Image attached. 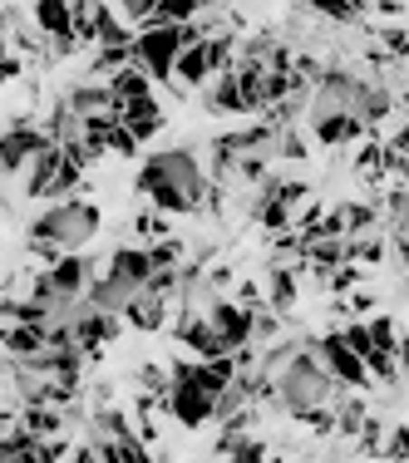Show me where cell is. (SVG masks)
I'll use <instances>...</instances> for the list:
<instances>
[{
    "label": "cell",
    "instance_id": "3",
    "mask_svg": "<svg viewBox=\"0 0 409 463\" xmlns=\"http://www.w3.org/2000/svg\"><path fill=\"white\" fill-rule=\"evenodd\" d=\"M104 227V213L90 203V197H64V203H50L45 213H35V222L25 232L30 237H45L60 251H84Z\"/></svg>",
    "mask_w": 409,
    "mask_h": 463
},
{
    "label": "cell",
    "instance_id": "25",
    "mask_svg": "<svg viewBox=\"0 0 409 463\" xmlns=\"http://www.w3.org/2000/svg\"><path fill=\"white\" fill-rule=\"evenodd\" d=\"M109 90L119 94V104H134V99H153V74L143 64H124L119 74H109Z\"/></svg>",
    "mask_w": 409,
    "mask_h": 463
},
{
    "label": "cell",
    "instance_id": "19",
    "mask_svg": "<svg viewBox=\"0 0 409 463\" xmlns=\"http://www.w3.org/2000/svg\"><path fill=\"white\" fill-rule=\"evenodd\" d=\"M50 350V326H5V355L10 360H35Z\"/></svg>",
    "mask_w": 409,
    "mask_h": 463
},
{
    "label": "cell",
    "instance_id": "39",
    "mask_svg": "<svg viewBox=\"0 0 409 463\" xmlns=\"http://www.w3.org/2000/svg\"><path fill=\"white\" fill-rule=\"evenodd\" d=\"M276 158H311V153H306V134H301V128H276Z\"/></svg>",
    "mask_w": 409,
    "mask_h": 463
},
{
    "label": "cell",
    "instance_id": "24",
    "mask_svg": "<svg viewBox=\"0 0 409 463\" xmlns=\"http://www.w3.org/2000/svg\"><path fill=\"white\" fill-rule=\"evenodd\" d=\"M213 10H217V0H158L148 25H187V20H203Z\"/></svg>",
    "mask_w": 409,
    "mask_h": 463
},
{
    "label": "cell",
    "instance_id": "34",
    "mask_svg": "<svg viewBox=\"0 0 409 463\" xmlns=\"http://www.w3.org/2000/svg\"><path fill=\"white\" fill-rule=\"evenodd\" d=\"M390 114H395V94L385 90V84H375V80H370V94H365V114H360V118L375 128V124H385Z\"/></svg>",
    "mask_w": 409,
    "mask_h": 463
},
{
    "label": "cell",
    "instance_id": "37",
    "mask_svg": "<svg viewBox=\"0 0 409 463\" xmlns=\"http://www.w3.org/2000/svg\"><path fill=\"white\" fill-rule=\"evenodd\" d=\"M375 222H380V207H375V203H346V227H350V237L375 232Z\"/></svg>",
    "mask_w": 409,
    "mask_h": 463
},
{
    "label": "cell",
    "instance_id": "2",
    "mask_svg": "<svg viewBox=\"0 0 409 463\" xmlns=\"http://www.w3.org/2000/svg\"><path fill=\"white\" fill-rule=\"evenodd\" d=\"M336 394H340V384L330 380V370L316 360L311 345L276 374V410L286 419H306L311 410H326V404H336Z\"/></svg>",
    "mask_w": 409,
    "mask_h": 463
},
{
    "label": "cell",
    "instance_id": "14",
    "mask_svg": "<svg viewBox=\"0 0 409 463\" xmlns=\"http://www.w3.org/2000/svg\"><path fill=\"white\" fill-rule=\"evenodd\" d=\"M64 99H70V109H74V114H80V118H99V114H124V104H119V94L109 90V80H80V84H74V90L64 94Z\"/></svg>",
    "mask_w": 409,
    "mask_h": 463
},
{
    "label": "cell",
    "instance_id": "31",
    "mask_svg": "<svg viewBox=\"0 0 409 463\" xmlns=\"http://www.w3.org/2000/svg\"><path fill=\"white\" fill-rule=\"evenodd\" d=\"M356 178H365V183L390 178V173H385V143H380V138H365V143H360V153H356Z\"/></svg>",
    "mask_w": 409,
    "mask_h": 463
},
{
    "label": "cell",
    "instance_id": "47",
    "mask_svg": "<svg viewBox=\"0 0 409 463\" xmlns=\"http://www.w3.org/2000/svg\"><path fill=\"white\" fill-rule=\"evenodd\" d=\"M25 251H30V257H35V261H40V267H54V261L64 257V251L54 247V241H45V237H25Z\"/></svg>",
    "mask_w": 409,
    "mask_h": 463
},
{
    "label": "cell",
    "instance_id": "50",
    "mask_svg": "<svg viewBox=\"0 0 409 463\" xmlns=\"http://www.w3.org/2000/svg\"><path fill=\"white\" fill-rule=\"evenodd\" d=\"M385 153H395V158H409V118L400 128H395L390 138H385Z\"/></svg>",
    "mask_w": 409,
    "mask_h": 463
},
{
    "label": "cell",
    "instance_id": "7",
    "mask_svg": "<svg viewBox=\"0 0 409 463\" xmlns=\"http://www.w3.org/2000/svg\"><path fill=\"white\" fill-rule=\"evenodd\" d=\"M203 311H207V321L223 330L227 350H247V345H257V311H252V306H242L237 296H207Z\"/></svg>",
    "mask_w": 409,
    "mask_h": 463
},
{
    "label": "cell",
    "instance_id": "21",
    "mask_svg": "<svg viewBox=\"0 0 409 463\" xmlns=\"http://www.w3.org/2000/svg\"><path fill=\"white\" fill-rule=\"evenodd\" d=\"M104 271H114V277H128V281L148 286V277H153V257H148V247H114V251H109V267H104Z\"/></svg>",
    "mask_w": 409,
    "mask_h": 463
},
{
    "label": "cell",
    "instance_id": "28",
    "mask_svg": "<svg viewBox=\"0 0 409 463\" xmlns=\"http://www.w3.org/2000/svg\"><path fill=\"white\" fill-rule=\"evenodd\" d=\"M306 10H316L320 20H336V25H360L370 15V0H301Z\"/></svg>",
    "mask_w": 409,
    "mask_h": 463
},
{
    "label": "cell",
    "instance_id": "18",
    "mask_svg": "<svg viewBox=\"0 0 409 463\" xmlns=\"http://www.w3.org/2000/svg\"><path fill=\"white\" fill-rule=\"evenodd\" d=\"M0 463H45V439H35L25 424H10L0 439Z\"/></svg>",
    "mask_w": 409,
    "mask_h": 463
},
{
    "label": "cell",
    "instance_id": "41",
    "mask_svg": "<svg viewBox=\"0 0 409 463\" xmlns=\"http://www.w3.org/2000/svg\"><path fill=\"white\" fill-rule=\"evenodd\" d=\"M276 197H281L286 207H291V213H301L306 203H311V183H301V178H291V183H276Z\"/></svg>",
    "mask_w": 409,
    "mask_h": 463
},
{
    "label": "cell",
    "instance_id": "4",
    "mask_svg": "<svg viewBox=\"0 0 409 463\" xmlns=\"http://www.w3.org/2000/svg\"><path fill=\"white\" fill-rule=\"evenodd\" d=\"M134 60L153 74V84H168L173 94H187V90H178V60H183L178 25H143L134 40Z\"/></svg>",
    "mask_w": 409,
    "mask_h": 463
},
{
    "label": "cell",
    "instance_id": "45",
    "mask_svg": "<svg viewBox=\"0 0 409 463\" xmlns=\"http://www.w3.org/2000/svg\"><path fill=\"white\" fill-rule=\"evenodd\" d=\"M232 463H271V454H267V444H262V439H242V444L237 449H232V454H227Z\"/></svg>",
    "mask_w": 409,
    "mask_h": 463
},
{
    "label": "cell",
    "instance_id": "26",
    "mask_svg": "<svg viewBox=\"0 0 409 463\" xmlns=\"http://www.w3.org/2000/svg\"><path fill=\"white\" fill-rule=\"evenodd\" d=\"M0 316H5V326H50L54 321V311L40 306L35 296H5V301H0Z\"/></svg>",
    "mask_w": 409,
    "mask_h": 463
},
{
    "label": "cell",
    "instance_id": "11",
    "mask_svg": "<svg viewBox=\"0 0 409 463\" xmlns=\"http://www.w3.org/2000/svg\"><path fill=\"white\" fill-rule=\"evenodd\" d=\"M306 128L320 148H346V143H360L370 138V124L356 114H306Z\"/></svg>",
    "mask_w": 409,
    "mask_h": 463
},
{
    "label": "cell",
    "instance_id": "23",
    "mask_svg": "<svg viewBox=\"0 0 409 463\" xmlns=\"http://www.w3.org/2000/svg\"><path fill=\"white\" fill-rule=\"evenodd\" d=\"M213 84V54H207V45H193V50H183V60H178V90H207Z\"/></svg>",
    "mask_w": 409,
    "mask_h": 463
},
{
    "label": "cell",
    "instance_id": "49",
    "mask_svg": "<svg viewBox=\"0 0 409 463\" xmlns=\"http://www.w3.org/2000/svg\"><path fill=\"white\" fill-rule=\"evenodd\" d=\"M232 296H237L242 306H252V311H257V306H267V296H262L257 281H237V291H232Z\"/></svg>",
    "mask_w": 409,
    "mask_h": 463
},
{
    "label": "cell",
    "instance_id": "43",
    "mask_svg": "<svg viewBox=\"0 0 409 463\" xmlns=\"http://www.w3.org/2000/svg\"><path fill=\"white\" fill-rule=\"evenodd\" d=\"M380 35V50L390 54V60H409V35L400 25H385V30H375Z\"/></svg>",
    "mask_w": 409,
    "mask_h": 463
},
{
    "label": "cell",
    "instance_id": "13",
    "mask_svg": "<svg viewBox=\"0 0 409 463\" xmlns=\"http://www.w3.org/2000/svg\"><path fill=\"white\" fill-rule=\"evenodd\" d=\"M301 271H306V261H271L267 267V306L271 311H281V316H291L296 311V301H301Z\"/></svg>",
    "mask_w": 409,
    "mask_h": 463
},
{
    "label": "cell",
    "instance_id": "22",
    "mask_svg": "<svg viewBox=\"0 0 409 463\" xmlns=\"http://www.w3.org/2000/svg\"><path fill=\"white\" fill-rule=\"evenodd\" d=\"M20 424L35 439H60L64 424H70V410H60V404H25V410H20Z\"/></svg>",
    "mask_w": 409,
    "mask_h": 463
},
{
    "label": "cell",
    "instance_id": "29",
    "mask_svg": "<svg viewBox=\"0 0 409 463\" xmlns=\"http://www.w3.org/2000/svg\"><path fill=\"white\" fill-rule=\"evenodd\" d=\"M385 257H390V237H385V232L350 237V261H356V267H380Z\"/></svg>",
    "mask_w": 409,
    "mask_h": 463
},
{
    "label": "cell",
    "instance_id": "1",
    "mask_svg": "<svg viewBox=\"0 0 409 463\" xmlns=\"http://www.w3.org/2000/svg\"><path fill=\"white\" fill-rule=\"evenodd\" d=\"M138 197L148 207L168 217H197L207 207V193H213V178L203 173L193 148H163V153H148L138 168Z\"/></svg>",
    "mask_w": 409,
    "mask_h": 463
},
{
    "label": "cell",
    "instance_id": "32",
    "mask_svg": "<svg viewBox=\"0 0 409 463\" xmlns=\"http://www.w3.org/2000/svg\"><path fill=\"white\" fill-rule=\"evenodd\" d=\"M320 286H326L330 296H350V291H360V286H365V267H356V261H346V267L326 271V277H320Z\"/></svg>",
    "mask_w": 409,
    "mask_h": 463
},
{
    "label": "cell",
    "instance_id": "42",
    "mask_svg": "<svg viewBox=\"0 0 409 463\" xmlns=\"http://www.w3.org/2000/svg\"><path fill=\"white\" fill-rule=\"evenodd\" d=\"M296 424L311 429L316 439H330V434H336V404H326V410H311L306 419H296Z\"/></svg>",
    "mask_w": 409,
    "mask_h": 463
},
{
    "label": "cell",
    "instance_id": "53",
    "mask_svg": "<svg viewBox=\"0 0 409 463\" xmlns=\"http://www.w3.org/2000/svg\"><path fill=\"white\" fill-rule=\"evenodd\" d=\"M395 360H400V374H409V335L400 340V350H395Z\"/></svg>",
    "mask_w": 409,
    "mask_h": 463
},
{
    "label": "cell",
    "instance_id": "52",
    "mask_svg": "<svg viewBox=\"0 0 409 463\" xmlns=\"http://www.w3.org/2000/svg\"><path fill=\"white\" fill-rule=\"evenodd\" d=\"M370 10H380V15H404V0H370Z\"/></svg>",
    "mask_w": 409,
    "mask_h": 463
},
{
    "label": "cell",
    "instance_id": "40",
    "mask_svg": "<svg viewBox=\"0 0 409 463\" xmlns=\"http://www.w3.org/2000/svg\"><path fill=\"white\" fill-rule=\"evenodd\" d=\"M281 311H271V306H257V345H276V335H281Z\"/></svg>",
    "mask_w": 409,
    "mask_h": 463
},
{
    "label": "cell",
    "instance_id": "17",
    "mask_svg": "<svg viewBox=\"0 0 409 463\" xmlns=\"http://www.w3.org/2000/svg\"><path fill=\"white\" fill-rule=\"evenodd\" d=\"M168 306H173V296H158V291H148V286H143V296L124 311V326H134V330H143V335H153V330L168 326Z\"/></svg>",
    "mask_w": 409,
    "mask_h": 463
},
{
    "label": "cell",
    "instance_id": "36",
    "mask_svg": "<svg viewBox=\"0 0 409 463\" xmlns=\"http://www.w3.org/2000/svg\"><path fill=\"white\" fill-rule=\"evenodd\" d=\"M84 173H90V168H80V163L64 158V168H60V178L50 183V197H45V203H64V197H70L74 187H84Z\"/></svg>",
    "mask_w": 409,
    "mask_h": 463
},
{
    "label": "cell",
    "instance_id": "12",
    "mask_svg": "<svg viewBox=\"0 0 409 463\" xmlns=\"http://www.w3.org/2000/svg\"><path fill=\"white\" fill-rule=\"evenodd\" d=\"M143 296V286L138 281H128V277H114V271H99V281L90 286V296L84 301L94 306V311H109V316H124L128 306H134Z\"/></svg>",
    "mask_w": 409,
    "mask_h": 463
},
{
    "label": "cell",
    "instance_id": "33",
    "mask_svg": "<svg viewBox=\"0 0 409 463\" xmlns=\"http://www.w3.org/2000/svg\"><path fill=\"white\" fill-rule=\"evenodd\" d=\"M134 232L143 237V247H153V241L173 237V222H168V213H158V207H148V213H138V217H134Z\"/></svg>",
    "mask_w": 409,
    "mask_h": 463
},
{
    "label": "cell",
    "instance_id": "46",
    "mask_svg": "<svg viewBox=\"0 0 409 463\" xmlns=\"http://www.w3.org/2000/svg\"><path fill=\"white\" fill-rule=\"evenodd\" d=\"M138 148H143V143H138L134 134H128L124 124H119L114 134H109V153H114V158H138Z\"/></svg>",
    "mask_w": 409,
    "mask_h": 463
},
{
    "label": "cell",
    "instance_id": "38",
    "mask_svg": "<svg viewBox=\"0 0 409 463\" xmlns=\"http://www.w3.org/2000/svg\"><path fill=\"white\" fill-rule=\"evenodd\" d=\"M385 434H390V429H385L380 419H365V429L356 434V449L365 458H385Z\"/></svg>",
    "mask_w": 409,
    "mask_h": 463
},
{
    "label": "cell",
    "instance_id": "30",
    "mask_svg": "<svg viewBox=\"0 0 409 463\" xmlns=\"http://www.w3.org/2000/svg\"><path fill=\"white\" fill-rule=\"evenodd\" d=\"M90 424H94V434H99V439H124V434H134V429H138L134 419L119 410V404H99Z\"/></svg>",
    "mask_w": 409,
    "mask_h": 463
},
{
    "label": "cell",
    "instance_id": "16",
    "mask_svg": "<svg viewBox=\"0 0 409 463\" xmlns=\"http://www.w3.org/2000/svg\"><path fill=\"white\" fill-rule=\"evenodd\" d=\"M119 124H124V128H128V134H134L138 143H148V138H158V134H163L168 114H163V104H158V99H134V104H124Z\"/></svg>",
    "mask_w": 409,
    "mask_h": 463
},
{
    "label": "cell",
    "instance_id": "20",
    "mask_svg": "<svg viewBox=\"0 0 409 463\" xmlns=\"http://www.w3.org/2000/svg\"><path fill=\"white\" fill-rule=\"evenodd\" d=\"M207 109H213V114H247V94H242L237 70L217 74V80L207 84Z\"/></svg>",
    "mask_w": 409,
    "mask_h": 463
},
{
    "label": "cell",
    "instance_id": "44",
    "mask_svg": "<svg viewBox=\"0 0 409 463\" xmlns=\"http://www.w3.org/2000/svg\"><path fill=\"white\" fill-rule=\"evenodd\" d=\"M153 10H158V0H119V15H124L128 25H138V30L153 20Z\"/></svg>",
    "mask_w": 409,
    "mask_h": 463
},
{
    "label": "cell",
    "instance_id": "5",
    "mask_svg": "<svg viewBox=\"0 0 409 463\" xmlns=\"http://www.w3.org/2000/svg\"><path fill=\"white\" fill-rule=\"evenodd\" d=\"M306 345L316 350V360L330 370V380L340 384V390H370L375 384V374H370V365L350 350V340H346V330H326V335H316V340H306Z\"/></svg>",
    "mask_w": 409,
    "mask_h": 463
},
{
    "label": "cell",
    "instance_id": "35",
    "mask_svg": "<svg viewBox=\"0 0 409 463\" xmlns=\"http://www.w3.org/2000/svg\"><path fill=\"white\" fill-rule=\"evenodd\" d=\"M148 257H153V271H158V267H187V247H183V237H163V241H153Z\"/></svg>",
    "mask_w": 409,
    "mask_h": 463
},
{
    "label": "cell",
    "instance_id": "48",
    "mask_svg": "<svg viewBox=\"0 0 409 463\" xmlns=\"http://www.w3.org/2000/svg\"><path fill=\"white\" fill-rule=\"evenodd\" d=\"M385 458H409V424H395L385 434Z\"/></svg>",
    "mask_w": 409,
    "mask_h": 463
},
{
    "label": "cell",
    "instance_id": "51",
    "mask_svg": "<svg viewBox=\"0 0 409 463\" xmlns=\"http://www.w3.org/2000/svg\"><path fill=\"white\" fill-rule=\"evenodd\" d=\"M20 74H25V60H20L15 50H10V54H5V64H0V80H10V84H15Z\"/></svg>",
    "mask_w": 409,
    "mask_h": 463
},
{
    "label": "cell",
    "instance_id": "15",
    "mask_svg": "<svg viewBox=\"0 0 409 463\" xmlns=\"http://www.w3.org/2000/svg\"><path fill=\"white\" fill-rule=\"evenodd\" d=\"M60 168H64V148H60V143H45V148L30 158V168H25V197L45 203V197H50V183L60 178Z\"/></svg>",
    "mask_w": 409,
    "mask_h": 463
},
{
    "label": "cell",
    "instance_id": "54",
    "mask_svg": "<svg viewBox=\"0 0 409 463\" xmlns=\"http://www.w3.org/2000/svg\"><path fill=\"white\" fill-rule=\"evenodd\" d=\"M64 463H74V458H64Z\"/></svg>",
    "mask_w": 409,
    "mask_h": 463
},
{
    "label": "cell",
    "instance_id": "8",
    "mask_svg": "<svg viewBox=\"0 0 409 463\" xmlns=\"http://www.w3.org/2000/svg\"><path fill=\"white\" fill-rule=\"evenodd\" d=\"M30 20H35V30L54 45V54L84 50L80 35H74V0H35V5H30Z\"/></svg>",
    "mask_w": 409,
    "mask_h": 463
},
{
    "label": "cell",
    "instance_id": "6",
    "mask_svg": "<svg viewBox=\"0 0 409 463\" xmlns=\"http://www.w3.org/2000/svg\"><path fill=\"white\" fill-rule=\"evenodd\" d=\"M45 143H54L45 124H35L30 114H15V118H10V128H5V138H0V168H5L10 178H25L30 158H35Z\"/></svg>",
    "mask_w": 409,
    "mask_h": 463
},
{
    "label": "cell",
    "instance_id": "9",
    "mask_svg": "<svg viewBox=\"0 0 409 463\" xmlns=\"http://www.w3.org/2000/svg\"><path fill=\"white\" fill-rule=\"evenodd\" d=\"M168 414L178 419L183 429H207V424H217V400L203 390V384H193V380H173Z\"/></svg>",
    "mask_w": 409,
    "mask_h": 463
},
{
    "label": "cell",
    "instance_id": "27",
    "mask_svg": "<svg viewBox=\"0 0 409 463\" xmlns=\"http://www.w3.org/2000/svg\"><path fill=\"white\" fill-rule=\"evenodd\" d=\"M365 419H370V410H365V394L360 390H340L336 394V434L356 439L365 429Z\"/></svg>",
    "mask_w": 409,
    "mask_h": 463
},
{
    "label": "cell",
    "instance_id": "10",
    "mask_svg": "<svg viewBox=\"0 0 409 463\" xmlns=\"http://www.w3.org/2000/svg\"><path fill=\"white\" fill-rule=\"evenodd\" d=\"M50 277H54V286H60V296L84 301V296H90V286L99 281V261L90 257V251H64V257L50 267Z\"/></svg>",
    "mask_w": 409,
    "mask_h": 463
}]
</instances>
